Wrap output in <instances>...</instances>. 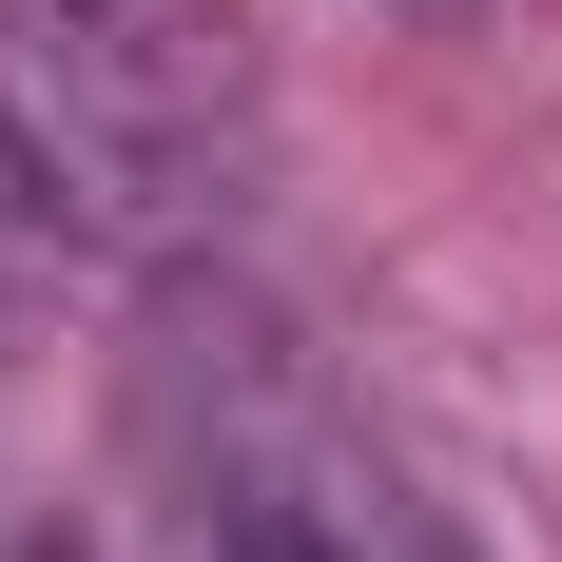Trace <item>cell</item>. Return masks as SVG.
<instances>
[{"instance_id":"obj_1","label":"cell","mask_w":562,"mask_h":562,"mask_svg":"<svg viewBox=\"0 0 562 562\" xmlns=\"http://www.w3.org/2000/svg\"><path fill=\"white\" fill-rule=\"evenodd\" d=\"M0 156L40 175V214L175 252L252 175V58L233 0H0Z\"/></svg>"},{"instance_id":"obj_3","label":"cell","mask_w":562,"mask_h":562,"mask_svg":"<svg viewBox=\"0 0 562 562\" xmlns=\"http://www.w3.org/2000/svg\"><path fill=\"white\" fill-rule=\"evenodd\" d=\"M427 20H447V0H427Z\"/></svg>"},{"instance_id":"obj_2","label":"cell","mask_w":562,"mask_h":562,"mask_svg":"<svg viewBox=\"0 0 562 562\" xmlns=\"http://www.w3.org/2000/svg\"><path fill=\"white\" fill-rule=\"evenodd\" d=\"M194 562H465V543L407 505L311 389L252 369V427H214V465H194Z\"/></svg>"}]
</instances>
